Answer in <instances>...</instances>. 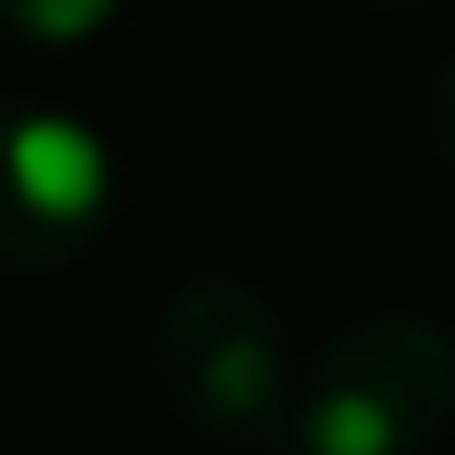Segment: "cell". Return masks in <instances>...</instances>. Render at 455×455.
Returning <instances> with one entry per match:
<instances>
[{"label": "cell", "mask_w": 455, "mask_h": 455, "mask_svg": "<svg viewBox=\"0 0 455 455\" xmlns=\"http://www.w3.org/2000/svg\"><path fill=\"white\" fill-rule=\"evenodd\" d=\"M107 192L100 142L64 114H0V256H64Z\"/></svg>", "instance_id": "cell-1"}, {"label": "cell", "mask_w": 455, "mask_h": 455, "mask_svg": "<svg viewBox=\"0 0 455 455\" xmlns=\"http://www.w3.org/2000/svg\"><path fill=\"white\" fill-rule=\"evenodd\" d=\"M164 384L178 391L185 412H199L213 427L263 412V398L277 391V355H270L263 313L220 284L192 291L164 327Z\"/></svg>", "instance_id": "cell-2"}, {"label": "cell", "mask_w": 455, "mask_h": 455, "mask_svg": "<svg viewBox=\"0 0 455 455\" xmlns=\"http://www.w3.org/2000/svg\"><path fill=\"white\" fill-rule=\"evenodd\" d=\"M107 14H114V0H0V28L36 36V43H71V36H92Z\"/></svg>", "instance_id": "cell-3"}]
</instances>
